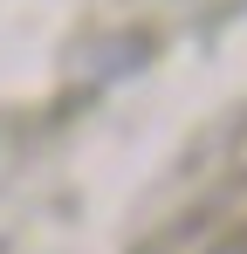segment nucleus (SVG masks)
Returning a JSON list of instances; mask_svg holds the SVG:
<instances>
[{
    "label": "nucleus",
    "instance_id": "1",
    "mask_svg": "<svg viewBox=\"0 0 247 254\" xmlns=\"http://www.w3.org/2000/svg\"><path fill=\"white\" fill-rule=\"evenodd\" d=\"M220 254H247V248H220Z\"/></svg>",
    "mask_w": 247,
    "mask_h": 254
}]
</instances>
